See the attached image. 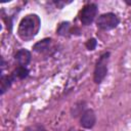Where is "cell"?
Returning a JSON list of instances; mask_svg holds the SVG:
<instances>
[{
  "mask_svg": "<svg viewBox=\"0 0 131 131\" xmlns=\"http://www.w3.org/2000/svg\"><path fill=\"white\" fill-rule=\"evenodd\" d=\"M97 12H98V6L95 4V3H88L86 4L81 12H80V20L81 23L84 25V26H90L96 15H97Z\"/></svg>",
  "mask_w": 131,
  "mask_h": 131,
  "instance_id": "4",
  "label": "cell"
},
{
  "mask_svg": "<svg viewBox=\"0 0 131 131\" xmlns=\"http://www.w3.org/2000/svg\"><path fill=\"white\" fill-rule=\"evenodd\" d=\"M77 131H82V130H77Z\"/></svg>",
  "mask_w": 131,
  "mask_h": 131,
  "instance_id": "14",
  "label": "cell"
},
{
  "mask_svg": "<svg viewBox=\"0 0 131 131\" xmlns=\"http://www.w3.org/2000/svg\"><path fill=\"white\" fill-rule=\"evenodd\" d=\"M51 44H52L51 38H44V39H42V40H40L34 44L33 50L38 52V53H46L51 48Z\"/></svg>",
  "mask_w": 131,
  "mask_h": 131,
  "instance_id": "7",
  "label": "cell"
},
{
  "mask_svg": "<svg viewBox=\"0 0 131 131\" xmlns=\"http://www.w3.org/2000/svg\"><path fill=\"white\" fill-rule=\"evenodd\" d=\"M72 28H71V24L69 21H62L58 25L57 29H56V34L62 37L69 36L70 34H72Z\"/></svg>",
  "mask_w": 131,
  "mask_h": 131,
  "instance_id": "9",
  "label": "cell"
},
{
  "mask_svg": "<svg viewBox=\"0 0 131 131\" xmlns=\"http://www.w3.org/2000/svg\"><path fill=\"white\" fill-rule=\"evenodd\" d=\"M40 28V17L35 13H30L20 19L17 28V35L24 41H31L39 33Z\"/></svg>",
  "mask_w": 131,
  "mask_h": 131,
  "instance_id": "1",
  "label": "cell"
},
{
  "mask_svg": "<svg viewBox=\"0 0 131 131\" xmlns=\"http://www.w3.org/2000/svg\"><path fill=\"white\" fill-rule=\"evenodd\" d=\"M120 24L119 16L114 12H106L100 14L96 19V26L99 30L111 31L118 27Z\"/></svg>",
  "mask_w": 131,
  "mask_h": 131,
  "instance_id": "3",
  "label": "cell"
},
{
  "mask_svg": "<svg viewBox=\"0 0 131 131\" xmlns=\"http://www.w3.org/2000/svg\"><path fill=\"white\" fill-rule=\"evenodd\" d=\"M13 76L15 77V79H18V80H24L26 79L29 74H30V71L27 67H17L13 72H12Z\"/></svg>",
  "mask_w": 131,
  "mask_h": 131,
  "instance_id": "10",
  "label": "cell"
},
{
  "mask_svg": "<svg viewBox=\"0 0 131 131\" xmlns=\"http://www.w3.org/2000/svg\"><path fill=\"white\" fill-rule=\"evenodd\" d=\"M85 46L88 50H94L97 46V41L95 38H91L89 40H87V42L85 43Z\"/></svg>",
  "mask_w": 131,
  "mask_h": 131,
  "instance_id": "11",
  "label": "cell"
},
{
  "mask_svg": "<svg viewBox=\"0 0 131 131\" xmlns=\"http://www.w3.org/2000/svg\"><path fill=\"white\" fill-rule=\"evenodd\" d=\"M15 77L13 76V74L11 73V75H4L2 74L1 76V80H0V83H1V94L3 95L12 85V83L15 81Z\"/></svg>",
  "mask_w": 131,
  "mask_h": 131,
  "instance_id": "8",
  "label": "cell"
},
{
  "mask_svg": "<svg viewBox=\"0 0 131 131\" xmlns=\"http://www.w3.org/2000/svg\"><path fill=\"white\" fill-rule=\"evenodd\" d=\"M14 59H15V61L17 62V64H18L19 67H27V66L31 62L32 54H31V52H30L28 49L21 48V49H19V50L15 53Z\"/></svg>",
  "mask_w": 131,
  "mask_h": 131,
  "instance_id": "6",
  "label": "cell"
},
{
  "mask_svg": "<svg viewBox=\"0 0 131 131\" xmlns=\"http://www.w3.org/2000/svg\"><path fill=\"white\" fill-rule=\"evenodd\" d=\"M25 131H45V129H44V127L42 125L36 124V125H33V126L28 127Z\"/></svg>",
  "mask_w": 131,
  "mask_h": 131,
  "instance_id": "12",
  "label": "cell"
},
{
  "mask_svg": "<svg viewBox=\"0 0 131 131\" xmlns=\"http://www.w3.org/2000/svg\"><path fill=\"white\" fill-rule=\"evenodd\" d=\"M96 123V115L94 113L93 110L91 108H87L85 110L80 118V125L83 128L86 129H91Z\"/></svg>",
  "mask_w": 131,
  "mask_h": 131,
  "instance_id": "5",
  "label": "cell"
},
{
  "mask_svg": "<svg viewBox=\"0 0 131 131\" xmlns=\"http://www.w3.org/2000/svg\"><path fill=\"white\" fill-rule=\"evenodd\" d=\"M125 2H126L128 5H131V2H129V1H125Z\"/></svg>",
  "mask_w": 131,
  "mask_h": 131,
  "instance_id": "13",
  "label": "cell"
},
{
  "mask_svg": "<svg viewBox=\"0 0 131 131\" xmlns=\"http://www.w3.org/2000/svg\"><path fill=\"white\" fill-rule=\"evenodd\" d=\"M110 56L111 53L108 51L102 53L99 58L97 59L93 72V81L96 84H100L104 78L107 75V70H108V62H110Z\"/></svg>",
  "mask_w": 131,
  "mask_h": 131,
  "instance_id": "2",
  "label": "cell"
}]
</instances>
